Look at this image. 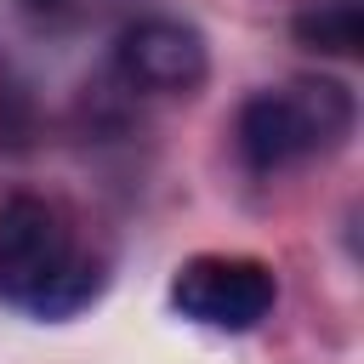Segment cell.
<instances>
[{
	"instance_id": "1",
	"label": "cell",
	"mask_w": 364,
	"mask_h": 364,
	"mask_svg": "<svg viewBox=\"0 0 364 364\" xmlns=\"http://www.w3.org/2000/svg\"><path fill=\"white\" fill-rule=\"evenodd\" d=\"M97 290H102V267L80 256L57 199L40 193L0 199V301L34 318H68Z\"/></svg>"
},
{
	"instance_id": "2",
	"label": "cell",
	"mask_w": 364,
	"mask_h": 364,
	"mask_svg": "<svg viewBox=\"0 0 364 364\" xmlns=\"http://www.w3.org/2000/svg\"><path fill=\"white\" fill-rule=\"evenodd\" d=\"M353 91L341 80H284L245 97L233 119V148L256 176H279L313 154H330L353 136Z\"/></svg>"
},
{
	"instance_id": "3",
	"label": "cell",
	"mask_w": 364,
	"mask_h": 364,
	"mask_svg": "<svg viewBox=\"0 0 364 364\" xmlns=\"http://www.w3.org/2000/svg\"><path fill=\"white\" fill-rule=\"evenodd\" d=\"M273 301H279V279L262 256L199 250L171 273V307L188 324H205V330L245 336L273 313Z\"/></svg>"
},
{
	"instance_id": "4",
	"label": "cell",
	"mask_w": 364,
	"mask_h": 364,
	"mask_svg": "<svg viewBox=\"0 0 364 364\" xmlns=\"http://www.w3.org/2000/svg\"><path fill=\"white\" fill-rule=\"evenodd\" d=\"M114 74L148 97H193L210 74V51L182 17H136L114 40Z\"/></svg>"
},
{
	"instance_id": "5",
	"label": "cell",
	"mask_w": 364,
	"mask_h": 364,
	"mask_svg": "<svg viewBox=\"0 0 364 364\" xmlns=\"http://www.w3.org/2000/svg\"><path fill=\"white\" fill-rule=\"evenodd\" d=\"M290 34L307 51H324V57H358V46H364V0H318V6L296 11Z\"/></svg>"
}]
</instances>
